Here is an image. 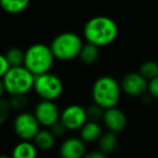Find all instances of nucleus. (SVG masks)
I'll return each mask as SVG.
<instances>
[{"mask_svg": "<svg viewBox=\"0 0 158 158\" xmlns=\"http://www.w3.org/2000/svg\"><path fill=\"white\" fill-rule=\"evenodd\" d=\"M84 158H108L106 154H104L101 151H90V152L86 153Z\"/></svg>", "mask_w": 158, "mask_h": 158, "instance_id": "bb28decb", "label": "nucleus"}, {"mask_svg": "<svg viewBox=\"0 0 158 158\" xmlns=\"http://www.w3.org/2000/svg\"><path fill=\"white\" fill-rule=\"evenodd\" d=\"M122 90L131 97H140L148 92V82L139 72H130L121 82Z\"/></svg>", "mask_w": 158, "mask_h": 158, "instance_id": "9d476101", "label": "nucleus"}, {"mask_svg": "<svg viewBox=\"0 0 158 158\" xmlns=\"http://www.w3.org/2000/svg\"><path fill=\"white\" fill-rule=\"evenodd\" d=\"M33 90L41 98V100L55 101L63 95L64 84L60 77L54 73L48 72L35 77Z\"/></svg>", "mask_w": 158, "mask_h": 158, "instance_id": "423d86ee", "label": "nucleus"}, {"mask_svg": "<svg viewBox=\"0 0 158 158\" xmlns=\"http://www.w3.org/2000/svg\"><path fill=\"white\" fill-rule=\"evenodd\" d=\"M117 35L118 28L116 23L112 19L103 15L93 17L84 26V38L87 43L98 48L113 43Z\"/></svg>", "mask_w": 158, "mask_h": 158, "instance_id": "f257e3e1", "label": "nucleus"}, {"mask_svg": "<svg viewBox=\"0 0 158 158\" xmlns=\"http://www.w3.org/2000/svg\"><path fill=\"white\" fill-rule=\"evenodd\" d=\"M33 114L40 125L51 128L53 125L60 121L61 112L54 101L41 100L35 106Z\"/></svg>", "mask_w": 158, "mask_h": 158, "instance_id": "1a4fd4ad", "label": "nucleus"}, {"mask_svg": "<svg viewBox=\"0 0 158 158\" xmlns=\"http://www.w3.org/2000/svg\"><path fill=\"white\" fill-rule=\"evenodd\" d=\"M32 142L38 150L46 152V151H51L55 146L56 137L53 135L50 129H40Z\"/></svg>", "mask_w": 158, "mask_h": 158, "instance_id": "ddd939ff", "label": "nucleus"}, {"mask_svg": "<svg viewBox=\"0 0 158 158\" xmlns=\"http://www.w3.org/2000/svg\"><path fill=\"white\" fill-rule=\"evenodd\" d=\"M10 106L12 111H17V112H24L26 108L28 106V98L26 95H19V96H11L9 99Z\"/></svg>", "mask_w": 158, "mask_h": 158, "instance_id": "412c9836", "label": "nucleus"}, {"mask_svg": "<svg viewBox=\"0 0 158 158\" xmlns=\"http://www.w3.org/2000/svg\"><path fill=\"white\" fill-rule=\"evenodd\" d=\"M104 111L101 106H97L96 103H93L86 109V113H87V118L89 122H95V123H99L100 121L103 119Z\"/></svg>", "mask_w": 158, "mask_h": 158, "instance_id": "4be33fe9", "label": "nucleus"}, {"mask_svg": "<svg viewBox=\"0 0 158 158\" xmlns=\"http://www.w3.org/2000/svg\"><path fill=\"white\" fill-rule=\"evenodd\" d=\"M10 64L6 60V56L3 54H0V79H3V77L6 74L9 70H10Z\"/></svg>", "mask_w": 158, "mask_h": 158, "instance_id": "a878e982", "label": "nucleus"}, {"mask_svg": "<svg viewBox=\"0 0 158 158\" xmlns=\"http://www.w3.org/2000/svg\"><path fill=\"white\" fill-rule=\"evenodd\" d=\"M38 148L32 141H21L13 148L12 158H37Z\"/></svg>", "mask_w": 158, "mask_h": 158, "instance_id": "2eb2a0df", "label": "nucleus"}, {"mask_svg": "<svg viewBox=\"0 0 158 158\" xmlns=\"http://www.w3.org/2000/svg\"><path fill=\"white\" fill-rule=\"evenodd\" d=\"M50 130L52 131V133H53V135H54L56 138L63 137L64 133L67 132V128L64 126V124L61 123L60 121H59L58 123L55 124V125H53L52 127H51Z\"/></svg>", "mask_w": 158, "mask_h": 158, "instance_id": "393cba45", "label": "nucleus"}, {"mask_svg": "<svg viewBox=\"0 0 158 158\" xmlns=\"http://www.w3.org/2000/svg\"><path fill=\"white\" fill-rule=\"evenodd\" d=\"M6 60L11 68L14 67H22L24 66V60H25V52L19 48H11L4 54Z\"/></svg>", "mask_w": 158, "mask_h": 158, "instance_id": "6ab92c4d", "label": "nucleus"}, {"mask_svg": "<svg viewBox=\"0 0 158 158\" xmlns=\"http://www.w3.org/2000/svg\"><path fill=\"white\" fill-rule=\"evenodd\" d=\"M30 0H0V8L8 14H19L25 11Z\"/></svg>", "mask_w": 158, "mask_h": 158, "instance_id": "f3484780", "label": "nucleus"}, {"mask_svg": "<svg viewBox=\"0 0 158 158\" xmlns=\"http://www.w3.org/2000/svg\"><path fill=\"white\" fill-rule=\"evenodd\" d=\"M4 89L10 96L27 95L33 89L35 75L24 66L10 68L2 79Z\"/></svg>", "mask_w": 158, "mask_h": 158, "instance_id": "39448f33", "label": "nucleus"}, {"mask_svg": "<svg viewBox=\"0 0 158 158\" xmlns=\"http://www.w3.org/2000/svg\"><path fill=\"white\" fill-rule=\"evenodd\" d=\"M0 158H12L11 156H6V155H0Z\"/></svg>", "mask_w": 158, "mask_h": 158, "instance_id": "c85d7f7f", "label": "nucleus"}, {"mask_svg": "<svg viewBox=\"0 0 158 158\" xmlns=\"http://www.w3.org/2000/svg\"><path fill=\"white\" fill-rule=\"evenodd\" d=\"M83 41L75 32H61L53 39L50 48L55 59L63 61L72 60L79 57L83 48Z\"/></svg>", "mask_w": 158, "mask_h": 158, "instance_id": "20e7f679", "label": "nucleus"}, {"mask_svg": "<svg viewBox=\"0 0 158 158\" xmlns=\"http://www.w3.org/2000/svg\"><path fill=\"white\" fill-rule=\"evenodd\" d=\"M148 92L152 98L158 99V77L153 80H151V81L148 82Z\"/></svg>", "mask_w": 158, "mask_h": 158, "instance_id": "b1692460", "label": "nucleus"}, {"mask_svg": "<svg viewBox=\"0 0 158 158\" xmlns=\"http://www.w3.org/2000/svg\"><path fill=\"white\" fill-rule=\"evenodd\" d=\"M102 122L109 131L114 133H118L123 131L127 126V117L125 113L116 106L104 111Z\"/></svg>", "mask_w": 158, "mask_h": 158, "instance_id": "f8f14e48", "label": "nucleus"}, {"mask_svg": "<svg viewBox=\"0 0 158 158\" xmlns=\"http://www.w3.org/2000/svg\"><path fill=\"white\" fill-rule=\"evenodd\" d=\"M54 59L50 46L43 43H35L25 51L24 67L37 77L50 72Z\"/></svg>", "mask_w": 158, "mask_h": 158, "instance_id": "7ed1b4c3", "label": "nucleus"}, {"mask_svg": "<svg viewBox=\"0 0 158 158\" xmlns=\"http://www.w3.org/2000/svg\"><path fill=\"white\" fill-rule=\"evenodd\" d=\"M11 112H12V109H11L9 99L0 98V126L8 121Z\"/></svg>", "mask_w": 158, "mask_h": 158, "instance_id": "5701e85b", "label": "nucleus"}, {"mask_svg": "<svg viewBox=\"0 0 158 158\" xmlns=\"http://www.w3.org/2000/svg\"><path fill=\"white\" fill-rule=\"evenodd\" d=\"M60 122L67 130H80L88 122L86 109L80 104L66 106L60 114Z\"/></svg>", "mask_w": 158, "mask_h": 158, "instance_id": "6e6552de", "label": "nucleus"}, {"mask_svg": "<svg viewBox=\"0 0 158 158\" xmlns=\"http://www.w3.org/2000/svg\"><path fill=\"white\" fill-rule=\"evenodd\" d=\"M117 145H118V139H117V135L114 132L108 131L106 133H102L100 139L98 140V146H99V151L103 152L104 154H110V153L114 152L116 150Z\"/></svg>", "mask_w": 158, "mask_h": 158, "instance_id": "dca6fc26", "label": "nucleus"}, {"mask_svg": "<svg viewBox=\"0 0 158 158\" xmlns=\"http://www.w3.org/2000/svg\"><path fill=\"white\" fill-rule=\"evenodd\" d=\"M139 73L146 80L150 82L151 80L155 79L158 77V63L156 61H145L141 67H140Z\"/></svg>", "mask_w": 158, "mask_h": 158, "instance_id": "aec40b11", "label": "nucleus"}, {"mask_svg": "<svg viewBox=\"0 0 158 158\" xmlns=\"http://www.w3.org/2000/svg\"><path fill=\"white\" fill-rule=\"evenodd\" d=\"M80 59L85 64H93L99 58V48L90 43L84 44L79 55Z\"/></svg>", "mask_w": 158, "mask_h": 158, "instance_id": "a211bd4d", "label": "nucleus"}, {"mask_svg": "<svg viewBox=\"0 0 158 158\" xmlns=\"http://www.w3.org/2000/svg\"><path fill=\"white\" fill-rule=\"evenodd\" d=\"M40 124L35 114L30 112H21L13 121V130L22 141H31L40 131Z\"/></svg>", "mask_w": 158, "mask_h": 158, "instance_id": "0eeeda50", "label": "nucleus"}, {"mask_svg": "<svg viewBox=\"0 0 158 158\" xmlns=\"http://www.w3.org/2000/svg\"><path fill=\"white\" fill-rule=\"evenodd\" d=\"M4 93H6V89H4L3 81H2V79H0V98H2Z\"/></svg>", "mask_w": 158, "mask_h": 158, "instance_id": "cd10ccee", "label": "nucleus"}, {"mask_svg": "<svg viewBox=\"0 0 158 158\" xmlns=\"http://www.w3.org/2000/svg\"><path fill=\"white\" fill-rule=\"evenodd\" d=\"M85 144L81 138H68L61 143L59 148V155L61 158H84L86 154Z\"/></svg>", "mask_w": 158, "mask_h": 158, "instance_id": "9b49d317", "label": "nucleus"}, {"mask_svg": "<svg viewBox=\"0 0 158 158\" xmlns=\"http://www.w3.org/2000/svg\"><path fill=\"white\" fill-rule=\"evenodd\" d=\"M121 83L110 75H103L95 81L92 88L94 103L103 110L115 108L121 99Z\"/></svg>", "mask_w": 158, "mask_h": 158, "instance_id": "f03ea898", "label": "nucleus"}, {"mask_svg": "<svg viewBox=\"0 0 158 158\" xmlns=\"http://www.w3.org/2000/svg\"><path fill=\"white\" fill-rule=\"evenodd\" d=\"M101 135V127H100L99 123H95V122L88 121L80 129V138L85 143H94L100 139Z\"/></svg>", "mask_w": 158, "mask_h": 158, "instance_id": "4468645a", "label": "nucleus"}]
</instances>
